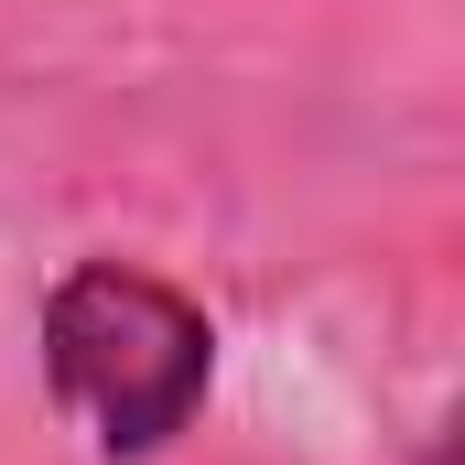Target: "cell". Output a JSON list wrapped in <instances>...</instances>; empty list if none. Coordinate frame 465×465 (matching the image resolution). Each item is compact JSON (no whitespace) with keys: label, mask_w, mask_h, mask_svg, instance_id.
Instances as JSON below:
<instances>
[{"label":"cell","mask_w":465,"mask_h":465,"mask_svg":"<svg viewBox=\"0 0 465 465\" xmlns=\"http://www.w3.org/2000/svg\"><path fill=\"white\" fill-rule=\"evenodd\" d=\"M44 379L98 433V455L141 465L206 411L217 325L173 282H152L130 260H87V271H65L44 292Z\"/></svg>","instance_id":"obj_1"}]
</instances>
